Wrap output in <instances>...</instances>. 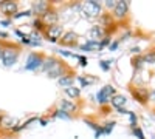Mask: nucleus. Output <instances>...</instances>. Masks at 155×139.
<instances>
[{
  "mask_svg": "<svg viewBox=\"0 0 155 139\" xmlns=\"http://www.w3.org/2000/svg\"><path fill=\"white\" fill-rule=\"evenodd\" d=\"M81 14L87 19H92V17H98L101 16V5L95 0H90V2H84L81 5Z\"/></svg>",
  "mask_w": 155,
  "mask_h": 139,
  "instance_id": "nucleus-1",
  "label": "nucleus"
},
{
  "mask_svg": "<svg viewBox=\"0 0 155 139\" xmlns=\"http://www.w3.org/2000/svg\"><path fill=\"white\" fill-rule=\"evenodd\" d=\"M17 59H19L17 48H3V53H2L0 60H2V64L5 67H12L17 62Z\"/></svg>",
  "mask_w": 155,
  "mask_h": 139,
  "instance_id": "nucleus-2",
  "label": "nucleus"
},
{
  "mask_svg": "<svg viewBox=\"0 0 155 139\" xmlns=\"http://www.w3.org/2000/svg\"><path fill=\"white\" fill-rule=\"evenodd\" d=\"M44 64V57L41 54H30L28 60H27V65H25V70H30V71H36L37 68H42Z\"/></svg>",
  "mask_w": 155,
  "mask_h": 139,
  "instance_id": "nucleus-3",
  "label": "nucleus"
},
{
  "mask_svg": "<svg viewBox=\"0 0 155 139\" xmlns=\"http://www.w3.org/2000/svg\"><path fill=\"white\" fill-rule=\"evenodd\" d=\"M62 33H64V28L61 27V25H51V27H48L47 30V37L50 42H58L61 37H62Z\"/></svg>",
  "mask_w": 155,
  "mask_h": 139,
  "instance_id": "nucleus-4",
  "label": "nucleus"
},
{
  "mask_svg": "<svg viewBox=\"0 0 155 139\" xmlns=\"http://www.w3.org/2000/svg\"><path fill=\"white\" fill-rule=\"evenodd\" d=\"M112 94H115V88L112 85H107V87H104V88L99 90V93L96 94V99H98L99 104H106V102H109V97Z\"/></svg>",
  "mask_w": 155,
  "mask_h": 139,
  "instance_id": "nucleus-5",
  "label": "nucleus"
},
{
  "mask_svg": "<svg viewBox=\"0 0 155 139\" xmlns=\"http://www.w3.org/2000/svg\"><path fill=\"white\" fill-rule=\"evenodd\" d=\"M104 34H106L104 28L99 27V25H96V27H92V28H90V31H88V36L92 37V40H96V42H99V39H102V37H104Z\"/></svg>",
  "mask_w": 155,
  "mask_h": 139,
  "instance_id": "nucleus-6",
  "label": "nucleus"
},
{
  "mask_svg": "<svg viewBox=\"0 0 155 139\" xmlns=\"http://www.w3.org/2000/svg\"><path fill=\"white\" fill-rule=\"evenodd\" d=\"M127 8H129V3H127V2H116V6H115V9H113L115 17L123 19V17L126 16V12H127Z\"/></svg>",
  "mask_w": 155,
  "mask_h": 139,
  "instance_id": "nucleus-7",
  "label": "nucleus"
},
{
  "mask_svg": "<svg viewBox=\"0 0 155 139\" xmlns=\"http://www.w3.org/2000/svg\"><path fill=\"white\" fill-rule=\"evenodd\" d=\"M58 19H59V16L56 14V11H45L44 14H42V20L47 23V25H56V22H58Z\"/></svg>",
  "mask_w": 155,
  "mask_h": 139,
  "instance_id": "nucleus-8",
  "label": "nucleus"
},
{
  "mask_svg": "<svg viewBox=\"0 0 155 139\" xmlns=\"http://www.w3.org/2000/svg\"><path fill=\"white\" fill-rule=\"evenodd\" d=\"M0 125L5 127V128H16L17 119L11 118V116H2V119H0Z\"/></svg>",
  "mask_w": 155,
  "mask_h": 139,
  "instance_id": "nucleus-9",
  "label": "nucleus"
},
{
  "mask_svg": "<svg viewBox=\"0 0 155 139\" xmlns=\"http://www.w3.org/2000/svg\"><path fill=\"white\" fill-rule=\"evenodd\" d=\"M58 65H61L59 62H58L54 57H50V59H45V60H44V64H42V70H44L45 73H48V71H51L53 68H56Z\"/></svg>",
  "mask_w": 155,
  "mask_h": 139,
  "instance_id": "nucleus-10",
  "label": "nucleus"
},
{
  "mask_svg": "<svg viewBox=\"0 0 155 139\" xmlns=\"http://www.w3.org/2000/svg\"><path fill=\"white\" fill-rule=\"evenodd\" d=\"M101 42H96V40H88L85 45L81 46V51H96V49H101Z\"/></svg>",
  "mask_w": 155,
  "mask_h": 139,
  "instance_id": "nucleus-11",
  "label": "nucleus"
},
{
  "mask_svg": "<svg viewBox=\"0 0 155 139\" xmlns=\"http://www.w3.org/2000/svg\"><path fill=\"white\" fill-rule=\"evenodd\" d=\"M2 9L5 14H14V12L17 11V3H14V2H3V5H2Z\"/></svg>",
  "mask_w": 155,
  "mask_h": 139,
  "instance_id": "nucleus-12",
  "label": "nucleus"
},
{
  "mask_svg": "<svg viewBox=\"0 0 155 139\" xmlns=\"http://www.w3.org/2000/svg\"><path fill=\"white\" fill-rule=\"evenodd\" d=\"M59 110L65 111V113H70V111L76 110V105L71 102V100H65V99H62L61 102H59Z\"/></svg>",
  "mask_w": 155,
  "mask_h": 139,
  "instance_id": "nucleus-13",
  "label": "nucleus"
},
{
  "mask_svg": "<svg viewBox=\"0 0 155 139\" xmlns=\"http://www.w3.org/2000/svg\"><path fill=\"white\" fill-rule=\"evenodd\" d=\"M78 39V36L73 33V31H68L62 36V45H73Z\"/></svg>",
  "mask_w": 155,
  "mask_h": 139,
  "instance_id": "nucleus-14",
  "label": "nucleus"
},
{
  "mask_svg": "<svg viewBox=\"0 0 155 139\" xmlns=\"http://www.w3.org/2000/svg\"><path fill=\"white\" fill-rule=\"evenodd\" d=\"M48 8H50V5L47 2H37L33 6V12H36V14H44L45 11H48Z\"/></svg>",
  "mask_w": 155,
  "mask_h": 139,
  "instance_id": "nucleus-15",
  "label": "nucleus"
},
{
  "mask_svg": "<svg viewBox=\"0 0 155 139\" xmlns=\"http://www.w3.org/2000/svg\"><path fill=\"white\" fill-rule=\"evenodd\" d=\"M112 105L113 107H116V108H123V105L126 104V97L123 96V94H115L113 97H112Z\"/></svg>",
  "mask_w": 155,
  "mask_h": 139,
  "instance_id": "nucleus-16",
  "label": "nucleus"
},
{
  "mask_svg": "<svg viewBox=\"0 0 155 139\" xmlns=\"http://www.w3.org/2000/svg\"><path fill=\"white\" fill-rule=\"evenodd\" d=\"M73 76H62V77H59V85H62V87H71V84H73Z\"/></svg>",
  "mask_w": 155,
  "mask_h": 139,
  "instance_id": "nucleus-17",
  "label": "nucleus"
},
{
  "mask_svg": "<svg viewBox=\"0 0 155 139\" xmlns=\"http://www.w3.org/2000/svg\"><path fill=\"white\" fill-rule=\"evenodd\" d=\"M79 93H81V90H79V88H76V87H73V85L65 88V94L70 96V97H78Z\"/></svg>",
  "mask_w": 155,
  "mask_h": 139,
  "instance_id": "nucleus-18",
  "label": "nucleus"
},
{
  "mask_svg": "<svg viewBox=\"0 0 155 139\" xmlns=\"http://www.w3.org/2000/svg\"><path fill=\"white\" fill-rule=\"evenodd\" d=\"M62 65H58L56 68H53V70H51V71H48V76H50V77H61V76H62Z\"/></svg>",
  "mask_w": 155,
  "mask_h": 139,
  "instance_id": "nucleus-19",
  "label": "nucleus"
},
{
  "mask_svg": "<svg viewBox=\"0 0 155 139\" xmlns=\"http://www.w3.org/2000/svg\"><path fill=\"white\" fill-rule=\"evenodd\" d=\"M54 116H56V118H64V119H70V115H68V113L62 111V110H58V111L54 113Z\"/></svg>",
  "mask_w": 155,
  "mask_h": 139,
  "instance_id": "nucleus-20",
  "label": "nucleus"
},
{
  "mask_svg": "<svg viewBox=\"0 0 155 139\" xmlns=\"http://www.w3.org/2000/svg\"><path fill=\"white\" fill-rule=\"evenodd\" d=\"M113 125H115V122H109V124H106V127L102 128V133H106V134H109L112 130H113Z\"/></svg>",
  "mask_w": 155,
  "mask_h": 139,
  "instance_id": "nucleus-21",
  "label": "nucleus"
},
{
  "mask_svg": "<svg viewBox=\"0 0 155 139\" xmlns=\"http://www.w3.org/2000/svg\"><path fill=\"white\" fill-rule=\"evenodd\" d=\"M31 9H28V11H22V12H19V14H16L14 16V19H20V17H28V16H31Z\"/></svg>",
  "mask_w": 155,
  "mask_h": 139,
  "instance_id": "nucleus-22",
  "label": "nucleus"
},
{
  "mask_svg": "<svg viewBox=\"0 0 155 139\" xmlns=\"http://www.w3.org/2000/svg\"><path fill=\"white\" fill-rule=\"evenodd\" d=\"M134 133L138 136V139H146V137H144V134H143V131H141L138 127H134Z\"/></svg>",
  "mask_w": 155,
  "mask_h": 139,
  "instance_id": "nucleus-23",
  "label": "nucleus"
},
{
  "mask_svg": "<svg viewBox=\"0 0 155 139\" xmlns=\"http://www.w3.org/2000/svg\"><path fill=\"white\" fill-rule=\"evenodd\" d=\"M78 79H79V82H81L82 85H88V84L93 82V79H85V77H78Z\"/></svg>",
  "mask_w": 155,
  "mask_h": 139,
  "instance_id": "nucleus-24",
  "label": "nucleus"
},
{
  "mask_svg": "<svg viewBox=\"0 0 155 139\" xmlns=\"http://www.w3.org/2000/svg\"><path fill=\"white\" fill-rule=\"evenodd\" d=\"M110 64H112V62H109V60H102V62H101L102 70H109V68H110Z\"/></svg>",
  "mask_w": 155,
  "mask_h": 139,
  "instance_id": "nucleus-25",
  "label": "nucleus"
},
{
  "mask_svg": "<svg viewBox=\"0 0 155 139\" xmlns=\"http://www.w3.org/2000/svg\"><path fill=\"white\" fill-rule=\"evenodd\" d=\"M34 27H36L37 30H42V28H44V27H42V22H41V20H36V22H34Z\"/></svg>",
  "mask_w": 155,
  "mask_h": 139,
  "instance_id": "nucleus-26",
  "label": "nucleus"
},
{
  "mask_svg": "<svg viewBox=\"0 0 155 139\" xmlns=\"http://www.w3.org/2000/svg\"><path fill=\"white\" fill-rule=\"evenodd\" d=\"M22 42H23V43H31L30 36H23V37H22Z\"/></svg>",
  "mask_w": 155,
  "mask_h": 139,
  "instance_id": "nucleus-27",
  "label": "nucleus"
},
{
  "mask_svg": "<svg viewBox=\"0 0 155 139\" xmlns=\"http://www.w3.org/2000/svg\"><path fill=\"white\" fill-rule=\"evenodd\" d=\"M106 5H107L109 8H113V9H115V6H116V2H112V0H109V2H107Z\"/></svg>",
  "mask_w": 155,
  "mask_h": 139,
  "instance_id": "nucleus-28",
  "label": "nucleus"
},
{
  "mask_svg": "<svg viewBox=\"0 0 155 139\" xmlns=\"http://www.w3.org/2000/svg\"><path fill=\"white\" fill-rule=\"evenodd\" d=\"M79 62H81V65H82V67H85V65H87V60H85V57H82V56L79 57Z\"/></svg>",
  "mask_w": 155,
  "mask_h": 139,
  "instance_id": "nucleus-29",
  "label": "nucleus"
},
{
  "mask_svg": "<svg viewBox=\"0 0 155 139\" xmlns=\"http://www.w3.org/2000/svg\"><path fill=\"white\" fill-rule=\"evenodd\" d=\"M118 111L121 113V115H129V111H127V110H124V108H118Z\"/></svg>",
  "mask_w": 155,
  "mask_h": 139,
  "instance_id": "nucleus-30",
  "label": "nucleus"
},
{
  "mask_svg": "<svg viewBox=\"0 0 155 139\" xmlns=\"http://www.w3.org/2000/svg\"><path fill=\"white\" fill-rule=\"evenodd\" d=\"M0 37H8V34L3 33V31H0Z\"/></svg>",
  "mask_w": 155,
  "mask_h": 139,
  "instance_id": "nucleus-31",
  "label": "nucleus"
},
{
  "mask_svg": "<svg viewBox=\"0 0 155 139\" xmlns=\"http://www.w3.org/2000/svg\"><path fill=\"white\" fill-rule=\"evenodd\" d=\"M116 46H118V43H113V45H110V49H115Z\"/></svg>",
  "mask_w": 155,
  "mask_h": 139,
  "instance_id": "nucleus-32",
  "label": "nucleus"
},
{
  "mask_svg": "<svg viewBox=\"0 0 155 139\" xmlns=\"http://www.w3.org/2000/svg\"><path fill=\"white\" fill-rule=\"evenodd\" d=\"M2 53H3V48L0 46V57H2Z\"/></svg>",
  "mask_w": 155,
  "mask_h": 139,
  "instance_id": "nucleus-33",
  "label": "nucleus"
},
{
  "mask_svg": "<svg viewBox=\"0 0 155 139\" xmlns=\"http://www.w3.org/2000/svg\"><path fill=\"white\" fill-rule=\"evenodd\" d=\"M2 5H3V2H0V8H2Z\"/></svg>",
  "mask_w": 155,
  "mask_h": 139,
  "instance_id": "nucleus-34",
  "label": "nucleus"
},
{
  "mask_svg": "<svg viewBox=\"0 0 155 139\" xmlns=\"http://www.w3.org/2000/svg\"><path fill=\"white\" fill-rule=\"evenodd\" d=\"M153 94H155V93H153Z\"/></svg>",
  "mask_w": 155,
  "mask_h": 139,
  "instance_id": "nucleus-35",
  "label": "nucleus"
}]
</instances>
